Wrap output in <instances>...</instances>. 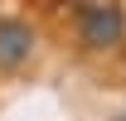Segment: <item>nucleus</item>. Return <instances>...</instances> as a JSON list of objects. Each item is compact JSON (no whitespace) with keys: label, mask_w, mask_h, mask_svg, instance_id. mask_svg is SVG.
<instances>
[{"label":"nucleus","mask_w":126,"mask_h":121,"mask_svg":"<svg viewBox=\"0 0 126 121\" xmlns=\"http://www.w3.org/2000/svg\"><path fill=\"white\" fill-rule=\"evenodd\" d=\"M116 121H126V106H121V111H116Z\"/></svg>","instance_id":"7ed1b4c3"},{"label":"nucleus","mask_w":126,"mask_h":121,"mask_svg":"<svg viewBox=\"0 0 126 121\" xmlns=\"http://www.w3.org/2000/svg\"><path fill=\"white\" fill-rule=\"evenodd\" d=\"M78 34H82L87 48H111L126 34L121 5H82V10H78Z\"/></svg>","instance_id":"f257e3e1"},{"label":"nucleus","mask_w":126,"mask_h":121,"mask_svg":"<svg viewBox=\"0 0 126 121\" xmlns=\"http://www.w3.org/2000/svg\"><path fill=\"white\" fill-rule=\"evenodd\" d=\"M29 53H34V29L24 19H0V68L15 73L29 63Z\"/></svg>","instance_id":"f03ea898"}]
</instances>
